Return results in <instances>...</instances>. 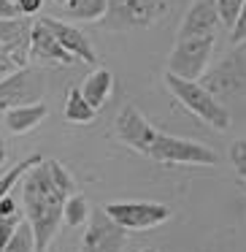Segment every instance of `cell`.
<instances>
[{
	"mask_svg": "<svg viewBox=\"0 0 246 252\" xmlns=\"http://www.w3.org/2000/svg\"><path fill=\"white\" fill-rule=\"evenodd\" d=\"M6 158H8V149L3 147V141H0V165L6 163Z\"/></svg>",
	"mask_w": 246,
	"mask_h": 252,
	"instance_id": "obj_28",
	"label": "cell"
},
{
	"mask_svg": "<svg viewBox=\"0 0 246 252\" xmlns=\"http://www.w3.org/2000/svg\"><path fill=\"white\" fill-rule=\"evenodd\" d=\"M214 52V38H176L173 49L168 55L170 76L184 79V82H200L208 71V60Z\"/></svg>",
	"mask_w": 246,
	"mask_h": 252,
	"instance_id": "obj_6",
	"label": "cell"
},
{
	"mask_svg": "<svg viewBox=\"0 0 246 252\" xmlns=\"http://www.w3.org/2000/svg\"><path fill=\"white\" fill-rule=\"evenodd\" d=\"M33 19L30 17H14L0 19V49L11 60L14 68L30 65V44H33Z\"/></svg>",
	"mask_w": 246,
	"mask_h": 252,
	"instance_id": "obj_10",
	"label": "cell"
},
{
	"mask_svg": "<svg viewBox=\"0 0 246 252\" xmlns=\"http://www.w3.org/2000/svg\"><path fill=\"white\" fill-rule=\"evenodd\" d=\"M89 203H87V198L84 195H71L65 201V212H62V222H68L71 228H79V225H84L89 220Z\"/></svg>",
	"mask_w": 246,
	"mask_h": 252,
	"instance_id": "obj_19",
	"label": "cell"
},
{
	"mask_svg": "<svg viewBox=\"0 0 246 252\" xmlns=\"http://www.w3.org/2000/svg\"><path fill=\"white\" fill-rule=\"evenodd\" d=\"M138 252H157L154 247H146V250H138Z\"/></svg>",
	"mask_w": 246,
	"mask_h": 252,
	"instance_id": "obj_30",
	"label": "cell"
},
{
	"mask_svg": "<svg viewBox=\"0 0 246 252\" xmlns=\"http://www.w3.org/2000/svg\"><path fill=\"white\" fill-rule=\"evenodd\" d=\"M3 114H6V109H3V106H0V125H3Z\"/></svg>",
	"mask_w": 246,
	"mask_h": 252,
	"instance_id": "obj_29",
	"label": "cell"
},
{
	"mask_svg": "<svg viewBox=\"0 0 246 252\" xmlns=\"http://www.w3.org/2000/svg\"><path fill=\"white\" fill-rule=\"evenodd\" d=\"M114 133L125 147L163 165H217L219 158L211 147L190 138L163 133L143 117L138 106L127 103L114 120Z\"/></svg>",
	"mask_w": 246,
	"mask_h": 252,
	"instance_id": "obj_2",
	"label": "cell"
},
{
	"mask_svg": "<svg viewBox=\"0 0 246 252\" xmlns=\"http://www.w3.org/2000/svg\"><path fill=\"white\" fill-rule=\"evenodd\" d=\"M41 8H44V0H17L19 17H30V19H33Z\"/></svg>",
	"mask_w": 246,
	"mask_h": 252,
	"instance_id": "obj_24",
	"label": "cell"
},
{
	"mask_svg": "<svg viewBox=\"0 0 246 252\" xmlns=\"http://www.w3.org/2000/svg\"><path fill=\"white\" fill-rule=\"evenodd\" d=\"M14 71H17V68L11 65V60H8V57L3 55V49H0V79L8 76V73H14Z\"/></svg>",
	"mask_w": 246,
	"mask_h": 252,
	"instance_id": "obj_27",
	"label": "cell"
},
{
	"mask_svg": "<svg viewBox=\"0 0 246 252\" xmlns=\"http://www.w3.org/2000/svg\"><path fill=\"white\" fill-rule=\"evenodd\" d=\"M230 41H233V44H241V41H246V0H244V8H241L238 25L230 30Z\"/></svg>",
	"mask_w": 246,
	"mask_h": 252,
	"instance_id": "obj_25",
	"label": "cell"
},
{
	"mask_svg": "<svg viewBox=\"0 0 246 252\" xmlns=\"http://www.w3.org/2000/svg\"><path fill=\"white\" fill-rule=\"evenodd\" d=\"M46 95V76L41 68H17L14 73L0 79V106L3 109H17V106L44 103Z\"/></svg>",
	"mask_w": 246,
	"mask_h": 252,
	"instance_id": "obj_8",
	"label": "cell"
},
{
	"mask_svg": "<svg viewBox=\"0 0 246 252\" xmlns=\"http://www.w3.org/2000/svg\"><path fill=\"white\" fill-rule=\"evenodd\" d=\"M41 19H44L46 28L55 33V38L60 41V46L68 52V55H73L79 63L98 65V52H95L92 41H89L79 28H73L71 22H62V19H57V17H41Z\"/></svg>",
	"mask_w": 246,
	"mask_h": 252,
	"instance_id": "obj_11",
	"label": "cell"
},
{
	"mask_svg": "<svg viewBox=\"0 0 246 252\" xmlns=\"http://www.w3.org/2000/svg\"><path fill=\"white\" fill-rule=\"evenodd\" d=\"M14 17H19L17 3H11V0H0V19H14Z\"/></svg>",
	"mask_w": 246,
	"mask_h": 252,
	"instance_id": "obj_26",
	"label": "cell"
},
{
	"mask_svg": "<svg viewBox=\"0 0 246 252\" xmlns=\"http://www.w3.org/2000/svg\"><path fill=\"white\" fill-rule=\"evenodd\" d=\"M3 252H35V236H33V228H30V222L25 217L17 225V230L11 233V239H8Z\"/></svg>",
	"mask_w": 246,
	"mask_h": 252,
	"instance_id": "obj_20",
	"label": "cell"
},
{
	"mask_svg": "<svg viewBox=\"0 0 246 252\" xmlns=\"http://www.w3.org/2000/svg\"><path fill=\"white\" fill-rule=\"evenodd\" d=\"M55 3H60V6H65V3H68V0H55Z\"/></svg>",
	"mask_w": 246,
	"mask_h": 252,
	"instance_id": "obj_31",
	"label": "cell"
},
{
	"mask_svg": "<svg viewBox=\"0 0 246 252\" xmlns=\"http://www.w3.org/2000/svg\"><path fill=\"white\" fill-rule=\"evenodd\" d=\"M109 0H68L62 6V14L73 22H100L106 17Z\"/></svg>",
	"mask_w": 246,
	"mask_h": 252,
	"instance_id": "obj_16",
	"label": "cell"
},
{
	"mask_svg": "<svg viewBox=\"0 0 246 252\" xmlns=\"http://www.w3.org/2000/svg\"><path fill=\"white\" fill-rule=\"evenodd\" d=\"M25 214H0V252L6 250L8 239H11V233L17 230V225L22 222Z\"/></svg>",
	"mask_w": 246,
	"mask_h": 252,
	"instance_id": "obj_23",
	"label": "cell"
},
{
	"mask_svg": "<svg viewBox=\"0 0 246 252\" xmlns=\"http://www.w3.org/2000/svg\"><path fill=\"white\" fill-rule=\"evenodd\" d=\"M200 84L219 100L246 98V41L233 44V49L203 73Z\"/></svg>",
	"mask_w": 246,
	"mask_h": 252,
	"instance_id": "obj_5",
	"label": "cell"
},
{
	"mask_svg": "<svg viewBox=\"0 0 246 252\" xmlns=\"http://www.w3.org/2000/svg\"><path fill=\"white\" fill-rule=\"evenodd\" d=\"M165 87L168 93L184 106L190 114H195L200 122H206L214 130H227L230 127V111L224 109V103L219 98H214L200 82H184V79H176L170 73H165Z\"/></svg>",
	"mask_w": 246,
	"mask_h": 252,
	"instance_id": "obj_3",
	"label": "cell"
},
{
	"mask_svg": "<svg viewBox=\"0 0 246 252\" xmlns=\"http://www.w3.org/2000/svg\"><path fill=\"white\" fill-rule=\"evenodd\" d=\"M41 160H44V155H30V158H25V160H19L17 165H11V168L6 171V174L0 176V203L6 201L8 195H11V190L14 187H19V182H22V176L27 174L30 168H33V165H38Z\"/></svg>",
	"mask_w": 246,
	"mask_h": 252,
	"instance_id": "obj_18",
	"label": "cell"
},
{
	"mask_svg": "<svg viewBox=\"0 0 246 252\" xmlns=\"http://www.w3.org/2000/svg\"><path fill=\"white\" fill-rule=\"evenodd\" d=\"M244 214H246V195H244Z\"/></svg>",
	"mask_w": 246,
	"mask_h": 252,
	"instance_id": "obj_32",
	"label": "cell"
},
{
	"mask_svg": "<svg viewBox=\"0 0 246 252\" xmlns=\"http://www.w3.org/2000/svg\"><path fill=\"white\" fill-rule=\"evenodd\" d=\"M168 17V0H109L106 17L98 28L125 33V30H146Z\"/></svg>",
	"mask_w": 246,
	"mask_h": 252,
	"instance_id": "obj_4",
	"label": "cell"
},
{
	"mask_svg": "<svg viewBox=\"0 0 246 252\" xmlns=\"http://www.w3.org/2000/svg\"><path fill=\"white\" fill-rule=\"evenodd\" d=\"M22 214L35 236V252H46L62 225L65 201L76 195V182L71 171L55 158H44L19 182Z\"/></svg>",
	"mask_w": 246,
	"mask_h": 252,
	"instance_id": "obj_1",
	"label": "cell"
},
{
	"mask_svg": "<svg viewBox=\"0 0 246 252\" xmlns=\"http://www.w3.org/2000/svg\"><path fill=\"white\" fill-rule=\"evenodd\" d=\"M30 63H38V65H73V63H79V60L62 49L60 41H57L55 33L46 28L44 19H35L33 44H30Z\"/></svg>",
	"mask_w": 246,
	"mask_h": 252,
	"instance_id": "obj_12",
	"label": "cell"
},
{
	"mask_svg": "<svg viewBox=\"0 0 246 252\" xmlns=\"http://www.w3.org/2000/svg\"><path fill=\"white\" fill-rule=\"evenodd\" d=\"M217 3V14H219V22L224 28L233 30L238 25V17H241V8H244V0H214Z\"/></svg>",
	"mask_w": 246,
	"mask_h": 252,
	"instance_id": "obj_21",
	"label": "cell"
},
{
	"mask_svg": "<svg viewBox=\"0 0 246 252\" xmlns=\"http://www.w3.org/2000/svg\"><path fill=\"white\" fill-rule=\"evenodd\" d=\"M11 3H17V0H11Z\"/></svg>",
	"mask_w": 246,
	"mask_h": 252,
	"instance_id": "obj_33",
	"label": "cell"
},
{
	"mask_svg": "<svg viewBox=\"0 0 246 252\" xmlns=\"http://www.w3.org/2000/svg\"><path fill=\"white\" fill-rule=\"evenodd\" d=\"M79 90H82L84 100H87L95 111H100V109H103V103L111 98L114 76H111L109 68H95V71H89L87 76H84V82H82V87H79Z\"/></svg>",
	"mask_w": 246,
	"mask_h": 252,
	"instance_id": "obj_15",
	"label": "cell"
},
{
	"mask_svg": "<svg viewBox=\"0 0 246 252\" xmlns=\"http://www.w3.org/2000/svg\"><path fill=\"white\" fill-rule=\"evenodd\" d=\"M219 28V14L214 0H195L179 25V38H214Z\"/></svg>",
	"mask_w": 246,
	"mask_h": 252,
	"instance_id": "obj_13",
	"label": "cell"
},
{
	"mask_svg": "<svg viewBox=\"0 0 246 252\" xmlns=\"http://www.w3.org/2000/svg\"><path fill=\"white\" fill-rule=\"evenodd\" d=\"M62 114H65V122H73V125H89V122H95L98 111H95L87 100H84L82 90L76 87V90H71V93H68V100H65Z\"/></svg>",
	"mask_w": 246,
	"mask_h": 252,
	"instance_id": "obj_17",
	"label": "cell"
},
{
	"mask_svg": "<svg viewBox=\"0 0 246 252\" xmlns=\"http://www.w3.org/2000/svg\"><path fill=\"white\" fill-rule=\"evenodd\" d=\"M46 120V103H33V106H17V109H6L3 114V127L14 136L30 133Z\"/></svg>",
	"mask_w": 246,
	"mask_h": 252,
	"instance_id": "obj_14",
	"label": "cell"
},
{
	"mask_svg": "<svg viewBox=\"0 0 246 252\" xmlns=\"http://www.w3.org/2000/svg\"><path fill=\"white\" fill-rule=\"evenodd\" d=\"M125 241H127V230H122L106 214V209H92L79 252H122Z\"/></svg>",
	"mask_w": 246,
	"mask_h": 252,
	"instance_id": "obj_9",
	"label": "cell"
},
{
	"mask_svg": "<svg viewBox=\"0 0 246 252\" xmlns=\"http://www.w3.org/2000/svg\"><path fill=\"white\" fill-rule=\"evenodd\" d=\"M227 158H230V165L235 168V174L241 176V182L246 185V138H235L230 144Z\"/></svg>",
	"mask_w": 246,
	"mask_h": 252,
	"instance_id": "obj_22",
	"label": "cell"
},
{
	"mask_svg": "<svg viewBox=\"0 0 246 252\" xmlns=\"http://www.w3.org/2000/svg\"><path fill=\"white\" fill-rule=\"evenodd\" d=\"M106 214L119 225L127 233L136 230H152L160 228L163 222H168L170 209L160 201H111L109 206H103Z\"/></svg>",
	"mask_w": 246,
	"mask_h": 252,
	"instance_id": "obj_7",
	"label": "cell"
}]
</instances>
